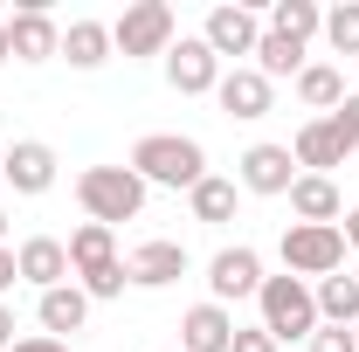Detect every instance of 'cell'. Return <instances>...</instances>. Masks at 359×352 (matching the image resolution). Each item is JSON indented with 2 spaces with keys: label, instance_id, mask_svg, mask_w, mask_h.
<instances>
[{
  "label": "cell",
  "instance_id": "cell-1",
  "mask_svg": "<svg viewBox=\"0 0 359 352\" xmlns=\"http://www.w3.org/2000/svg\"><path fill=\"white\" fill-rule=\"evenodd\" d=\"M125 166H132L138 180H145V187H187V194H194V187H201V180H208V152H201V138H180V132H145L132 145V159H125Z\"/></svg>",
  "mask_w": 359,
  "mask_h": 352
},
{
  "label": "cell",
  "instance_id": "cell-2",
  "mask_svg": "<svg viewBox=\"0 0 359 352\" xmlns=\"http://www.w3.org/2000/svg\"><path fill=\"white\" fill-rule=\"evenodd\" d=\"M76 201H83L90 221L118 228V221L145 215V180H138L132 166H83V173H76Z\"/></svg>",
  "mask_w": 359,
  "mask_h": 352
},
{
  "label": "cell",
  "instance_id": "cell-3",
  "mask_svg": "<svg viewBox=\"0 0 359 352\" xmlns=\"http://www.w3.org/2000/svg\"><path fill=\"white\" fill-rule=\"evenodd\" d=\"M276 256H283V276L325 283V276H339V269H346V228L290 221V228H283V242H276Z\"/></svg>",
  "mask_w": 359,
  "mask_h": 352
},
{
  "label": "cell",
  "instance_id": "cell-4",
  "mask_svg": "<svg viewBox=\"0 0 359 352\" xmlns=\"http://www.w3.org/2000/svg\"><path fill=\"white\" fill-rule=\"evenodd\" d=\"M256 311H263V332L283 346V339H311L318 332V297L304 276H263L256 290Z\"/></svg>",
  "mask_w": 359,
  "mask_h": 352
},
{
  "label": "cell",
  "instance_id": "cell-5",
  "mask_svg": "<svg viewBox=\"0 0 359 352\" xmlns=\"http://www.w3.org/2000/svg\"><path fill=\"white\" fill-rule=\"evenodd\" d=\"M180 42V14L166 0H132L118 21H111V48L118 55H166Z\"/></svg>",
  "mask_w": 359,
  "mask_h": 352
},
{
  "label": "cell",
  "instance_id": "cell-6",
  "mask_svg": "<svg viewBox=\"0 0 359 352\" xmlns=\"http://www.w3.org/2000/svg\"><path fill=\"white\" fill-rule=\"evenodd\" d=\"M55 145H42V138H14L7 145V159H0V180L21 194V201H42L48 187H55Z\"/></svg>",
  "mask_w": 359,
  "mask_h": 352
},
{
  "label": "cell",
  "instance_id": "cell-7",
  "mask_svg": "<svg viewBox=\"0 0 359 352\" xmlns=\"http://www.w3.org/2000/svg\"><path fill=\"white\" fill-rule=\"evenodd\" d=\"M7 55H14V62H48V55H62V21L48 14L42 0H28L21 14H7Z\"/></svg>",
  "mask_w": 359,
  "mask_h": 352
},
{
  "label": "cell",
  "instance_id": "cell-8",
  "mask_svg": "<svg viewBox=\"0 0 359 352\" xmlns=\"http://www.w3.org/2000/svg\"><path fill=\"white\" fill-rule=\"evenodd\" d=\"M166 83H173L180 97H208V90L222 83V55L201 42V35H180V42L166 48Z\"/></svg>",
  "mask_w": 359,
  "mask_h": 352
},
{
  "label": "cell",
  "instance_id": "cell-9",
  "mask_svg": "<svg viewBox=\"0 0 359 352\" xmlns=\"http://www.w3.org/2000/svg\"><path fill=\"white\" fill-rule=\"evenodd\" d=\"M208 290H215V304H228V297H256V290H263V256H256L249 242L215 249V256H208Z\"/></svg>",
  "mask_w": 359,
  "mask_h": 352
},
{
  "label": "cell",
  "instance_id": "cell-10",
  "mask_svg": "<svg viewBox=\"0 0 359 352\" xmlns=\"http://www.w3.org/2000/svg\"><path fill=\"white\" fill-rule=\"evenodd\" d=\"M290 180H297V159H290V145H249V152H242V166H235V187H242V194H290Z\"/></svg>",
  "mask_w": 359,
  "mask_h": 352
},
{
  "label": "cell",
  "instance_id": "cell-11",
  "mask_svg": "<svg viewBox=\"0 0 359 352\" xmlns=\"http://www.w3.org/2000/svg\"><path fill=\"white\" fill-rule=\"evenodd\" d=\"M201 42L215 48V55H256V42H263V21H256V7H215L208 14V28H201Z\"/></svg>",
  "mask_w": 359,
  "mask_h": 352
},
{
  "label": "cell",
  "instance_id": "cell-12",
  "mask_svg": "<svg viewBox=\"0 0 359 352\" xmlns=\"http://www.w3.org/2000/svg\"><path fill=\"white\" fill-rule=\"evenodd\" d=\"M290 159H297L304 173H325V180H332V166H346V159H353V145L339 138L332 118H311V125H297V138H290Z\"/></svg>",
  "mask_w": 359,
  "mask_h": 352
},
{
  "label": "cell",
  "instance_id": "cell-13",
  "mask_svg": "<svg viewBox=\"0 0 359 352\" xmlns=\"http://www.w3.org/2000/svg\"><path fill=\"white\" fill-rule=\"evenodd\" d=\"M125 269H132L138 290H166V283H180V276H187V249H180V242H166V235H152V242H138L132 256H125Z\"/></svg>",
  "mask_w": 359,
  "mask_h": 352
},
{
  "label": "cell",
  "instance_id": "cell-14",
  "mask_svg": "<svg viewBox=\"0 0 359 352\" xmlns=\"http://www.w3.org/2000/svg\"><path fill=\"white\" fill-rule=\"evenodd\" d=\"M62 249H69V276H83V283L125 263V256H118V228H104V221H83V228H76Z\"/></svg>",
  "mask_w": 359,
  "mask_h": 352
},
{
  "label": "cell",
  "instance_id": "cell-15",
  "mask_svg": "<svg viewBox=\"0 0 359 352\" xmlns=\"http://www.w3.org/2000/svg\"><path fill=\"white\" fill-rule=\"evenodd\" d=\"M215 104H222L228 118L256 125V118H269V104H276V83H263L256 69H228L222 83H215Z\"/></svg>",
  "mask_w": 359,
  "mask_h": 352
},
{
  "label": "cell",
  "instance_id": "cell-16",
  "mask_svg": "<svg viewBox=\"0 0 359 352\" xmlns=\"http://www.w3.org/2000/svg\"><path fill=\"white\" fill-rule=\"evenodd\" d=\"M14 269H21V283L55 290V283H69V249H62L55 235H28V242L14 249Z\"/></svg>",
  "mask_w": 359,
  "mask_h": 352
},
{
  "label": "cell",
  "instance_id": "cell-17",
  "mask_svg": "<svg viewBox=\"0 0 359 352\" xmlns=\"http://www.w3.org/2000/svg\"><path fill=\"white\" fill-rule=\"evenodd\" d=\"M283 201H290V215H297V221H311V228H339V215H346L339 187H332L325 173H297Z\"/></svg>",
  "mask_w": 359,
  "mask_h": 352
},
{
  "label": "cell",
  "instance_id": "cell-18",
  "mask_svg": "<svg viewBox=\"0 0 359 352\" xmlns=\"http://www.w3.org/2000/svg\"><path fill=\"white\" fill-rule=\"evenodd\" d=\"M228 339H235V318H228V304H215V297L180 318V352H228Z\"/></svg>",
  "mask_w": 359,
  "mask_h": 352
},
{
  "label": "cell",
  "instance_id": "cell-19",
  "mask_svg": "<svg viewBox=\"0 0 359 352\" xmlns=\"http://www.w3.org/2000/svg\"><path fill=\"white\" fill-rule=\"evenodd\" d=\"M35 318H42L48 339H62V332H83V318H90L83 283H55V290H42V297H35Z\"/></svg>",
  "mask_w": 359,
  "mask_h": 352
},
{
  "label": "cell",
  "instance_id": "cell-20",
  "mask_svg": "<svg viewBox=\"0 0 359 352\" xmlns=\"http://www.w3.org/2000/svg\"><path fill=\"white\" fill-rule=\"evenodd\" d=\"M118 48H111V21H69L62 28V62L69 69H104Z\"/></svg>",
  "mask_w": 359,
  "mask_h": 352
},
{
  "label": "cell",
  "instance_id": "cell-21",
  "mask_svg": "<svg viewBox=\"0 0 359 352\" xmlns=\"http://www.w3.org/2000/svg\"><path fill=\"white\" fill-rule=\"evenodd\" d=\"M297 104L318 111V118H332V111L346 104V76H339L332 62H304V76H297Z\"/></svg>",
  "mask_w": 359,
  "mask_h": 352
},
{
  "label": "cell",
  "instance_id": "cell-22",
  "mask_svg": "<svg viewBox=\"0 0 359 352\" xmlns=\"http://www.w3.org/2000/svg\"><path fill=\"white\" fill-rule=\"evenodd\" d=\"M187 208H194V221H208V228H222V221H235V208H242V187L222 173H208L194 194H187Z\"/></svg>",
  "mask_w": 359,
  "mask_h": 352
},
{
  "label": "cell",
  "instance_id": "cell-23",
  "mask_svg": "<svg viewBox=\"0 0 359 352\" xmlns=\"http://www.w3.org/2000/svg\"><path fill=\"white\" fill-rule=\"evenodd\" d=\"M318 297V325H359V276H325V283H311Z\"/></svg>",
  "mask_w": 359,
  "mask_h": 352
},
{
  "label": "cell",
  "instance_id": "cell-24",
  "mask_svg": "<svg viewBox=\"0 0 359 352\" xmlns=\"http://www.w3.org/2000/svg\"><path fill=\"white\" fill-rule=\"evenodd\" d=\"M256 76L263 83H276V76H304V42H290V35H269L263 28V42H256Z\"/></svg>",
  "mask_w": 359,
  "mask_h": 352
},
{
  "label": "cell",
  "instance_id": "cell-25",
  "mask_svg": "<svg viewBox=\"0 0 359 352\" xmlns=\"http://www.w3.org/2000/svg\"><path fill=\"white\" fill-rule=\"evenodd\" d=\"M269 35L311 42V35H325V7L318 0H269Z\"/></svg>",
  "mask_w": 359,
  "mask_h": 352
},
{
  "label": "cell",
  "instance_id": "cell-26",
  "mask_svg": "<svg viewBox=\"0 0 359 352\" xmlns=\"http://www.w3.org/2000/svg\"><path fill=\"white\" fill-rule=\"evenodd\" d=\"M325 42L339 48V55H359V0H339V7H325Z\"/></svg>",
  "mask_w": 359,
  "mask_h": 352
},
{
  "label": "cell",
  "instance_id": "cell-27",
  "mask_svg": "<svg viewBox=\"0 0 359 352\" xmlns=\"http://www.w3.org/2000/svg\"><path fill=\"white\" fill-rule=\"evenodd\" d=\"M304 346L311 352H359V339H353V325H318Z\"/></svg>",
  "mask_w": 359,
  "mask_h": 352
},
{
  "label": "cell",
  "instance_id": "cell-28",
  "mask_svg": "<svg viewBox=\"0 0 359 352\" xmlns=\"http://www.w3.org/2000/svg\"><path fill=\"white\" fill-rule=\"evenodd\" d=\"M228 352H283V346L269 339L263 325H235V339H228Z\"/></svg>",
  "mask_w": 359,
  "mask_h": 352
},
{
  "label": "cell",
  "instance_id": "cell-29",
  "mask_svg": "<svg viewBox=\"0 0 359 352\" xmlns=\"http://www.w3.org/2000/svg\"><path fill=\"white\" fill-rule=\"evenodd\" d=\"M332 125H339V138H346V145L359 152V90H346V104L332 111Z\"/></svg>",
  "mask_w": 359,
  "mask_h": 352
},
{
  "label": "cell",
  "instance_id": "cell-30",
  "mask_svg": "<svg viewBox=\"0 0 359 352\" xmlns=\"http://www.w3.org/2000/svg\"><path fill=\"white\" fill-rule=\"evenodd\" d=\"M7 352H69V339H48V332H35V339H14Z\"/></svg>",
  "mask_w": 359,
  "mask_h": 352
},
{
  "label": "cell",
  "instance_id": "cell-31",
  "mask_svg": "<svg viewBox=\"0 0 359 352\" xmlns=\"http://www.w3.org/2000/svg\"><path fill=\"white\" fill-rule=\"evenodd\" d=\"M14 276H21V269H14V249H7V242H0V297H7V290H14Z\"/></svg>",
  "mask_w": 359,
  "mask_h": 352
},
{
  "label": "cell",
  "instance_id": "cell-32",
  "mask_svg": "<svg viewBox=\"0 0 359 352\" xmlns=\"http://www.w3.org/2000/svg\"><path fill=\"white\" fill-rule=\"evenodd\" d=\"M14 346V304H7V297H0V352Z\"/></svg>",
  "mask_w": 359,
  "mask_h": 352
},
{
  "label": "cell",
  "instance_id": "cell-33",
  "mask_svg": "<svg viewBox=\"0 0 359 352\" xmlns=\"http://www.w3.org/2000/svg\"><path fill=\"white\" fill-rule=\"evenodd\" d=\"M346 249H353V256H359V208H353V215H346Z\"/></svg>",
  "mask_w": 359,
  "mask_h": 352
},
{
  "label": "cell",
  "instance_id": "cell-34",
  "mask_svg": "<svg viewBox=\"0 0 359 352\" xmlns=\"http://www.w3.org/2000/svg\"><path fill=\"white\" fill-rule=\"evenodd\" d=\"M0 62H14V55H7V21H0Z\"/></svg>",
  "mask_w": 359,
  "mask_h": 352
},
{
  "label": "cell",
  "instance_id": "cell-35",
  "mask_svg": "<svg viewBox=\"0 0 359 352\" xmlns=\"http://www.w3.org/2000/svg\"><path fill=\"white\" fill-rule=\"evenodd\" d=\"M0 235H7V215H0Z\"/></svg>",
  "mask_w": 359,
  "mask_h": 352
},
{
  "label": "cell",
  "instance_id": "cell-36",
  "mask_svg": "<svg viewBox=\"0 0 359 352\" xmlns=\"http://www.w3.org/2000/svg\"><path fill=\"white\" fill-rule=\"evenodd\" d=\"M0 159H7V152H0ZM0 187H7V180H0Z\"/></svg>",
  "mask_w": 359,
  "mask_h": 352
},
{
  "label": "cell",
  "instance_id": "cell-37",
  "mask_svg": "<svg viewBox=\"0 0 359 352\" xmlns=\"http://www.w3.org/2000/svg\"><path fill=\"white\" fill-rule=\"evenodd\" d=\"M353 339H359V325H353Z\"/></svg>",
  "mask_w": 359,
  "mask_h": 352
}]
</instances>
